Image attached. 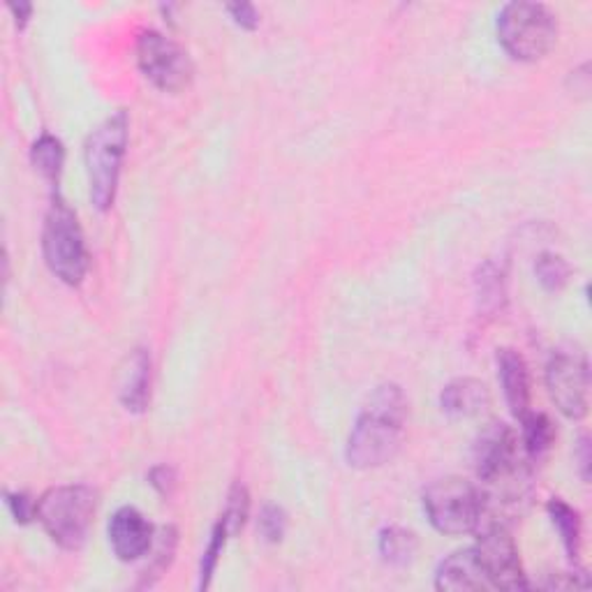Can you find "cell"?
Returning <instances> with one entry per match:
<instances>
[{
  "label": "cell",
  "mask_w": 592,
  "mask_h": 592,
  "mask_svg": "<svg viewBox=\"0 0 592 592\" xmlns=\"http://www.w3.org/2000/svg\"><path fill=\"white\" fill-rule=\"evenodd\" d=\"M230 537H232L230 530H227L224 523L218 518V523H216L213 530H211V539H209L207 551L201 553V562H199V590L211 585V579H213L216 569H218L220 556L224 551V544H227V539H230Z\"/></svg>",
  "instance_id": "23"
},
{
  "label": "cell",
  "mask_w": 592,
  "mask_h": 592,
  "mask_svg": "<svg viewBox=\"0 0 592 592\" xmlns=\"http://www.w3.org/2000/svg\"><path fill=\"white\" fill-rule=\"evenodd\" d=\"M577 457H579V461H581L579 465H581V476H583V482H588V480H590V440H588V438H581Z\"/></svg>",
  "instance_id": "29"
},
{
  "label": "cell",
  "mask_w": 592,
  "mask_h": 592,
  "mask_svg": "<svg viewBox=\"0 0 592 592\" xmlns=\"http://www.w3.org/2000/svg\"><path fill=\"white\" fill-rule=\"evenodd\" d=\"M149 484L163 497H169L176 489V470L172 465H155L149 472Z\"/></svg>",
  "instance_id": "26"
},
{
  "label": "cell",
  "mask_w": 592,
  "mask_h": 592,
  "mask_svg": "<svg viewBox=\"0 0 592 592\" xmlns=\"http://www.w3.org/2000/svg\"><path fill=\"white\" fill-rule=\"evenodd\" d=\"M569 273L572 268L558 253H541L535 262V276L546 292H562L569 283Z\"/></svg>",
  "instance_id": "21"
},
{
  "label": "cell",
  "mask_w": 592,
  "mask_h": 592,
  "mask_svg": "<svg viewBox=\"0 0 592 592\" xmlns=\"http://www.w3.org/2000/svg\"><path fill=\"white\" fill-rule=\"evenodd\" d=\"M136 65L157 90L169 96L184 94L195 79V65L188 52L161 31H144L136 37Z\"/></svg>",
  "instance_id": "7"
},
{
  "label": "cell",
  "mask_w": 592,
  "mask_h": 592,
  "mask_svg": "<svg viewBox=\"0 0 592 592\" xmlns=\"http://www.w3.org/2000/svg\"><path fill=\"white\" fill-rule=\"evenodd\" d=\"M98 512V491L86 484L54 486L37 500V520L63 551H79Z\"/></svg>",
  "instance_id": "3"
},
{
  "label": "cell",
  "mask_w": 592,
  "mask_h": 592,
  "mask_svg": "<svg viewBox=\"0 0 592 592\" xmlns=\"http://www.w3.org/2000/svg\"><path fill=\"white\" fill-rule=\"evenodd\" d=\"M130 121L123 109L113 111L94 132L84 146L90 201L100 213H107L117 201L123 157L128 149Z\"/></svg>",
  "instance_id": "2"
},
{
  "label": "cell",
  "mask_w": 592,
  "mask_h": 592,
  "mask_svg": "<svg viewBox=\"0 0 592 592\" xmlns=\"http://www.w3.org/2000/svg\"><path fill=\"white\" fill-rule=\"evenodd\" d=\"M424 512L438 533L468 535L480 528L484 518V495L463 476H445L424 491Z\"/></svg>",
  "instance_id": "6"
},
{
  "label": "cell",
  "mask_w": 592,
  "mask_h": 592,
  "mask_svg": "<svg viewBox=\"0 0 592 592\" xmlns=\"http://www.w3.org/2000/svg\"><path fill=\"white\" fill-rule=\"evenodd\" d=\"M407 398L398 384H380L350 430L346 461L354 470H375L392 463L405 438Z\"/></svg>",
  "instance_id": "1"
},
{
  "label": "cell",
  "mask_w": 592,
  "mask_h": 592,
  "mask_svg": "<svg viewBox=\"0 0 592 592\" xmlns=\"http://www.w3.org/2000/svg\"><path fill=\"white\" fill-rule=\"evenodd\" d=\"M546 386L560 415L581 421L590 405V363L585 352L574 346L558 348L546 366Z\"/></svg>",
  "instance_id": "9"
},
{
  "label": "cell",
  "mask_w": 592,
  "mask_h": 592,
  "mask_svg": "<svg viewBox=\"0 0 592 592\" xmlns=\"http://www.w3.org/2000/svg\"><path fill=\"white\" fill-rule=\"evenodd\" d=\"M520 447L530 463L546 459L556 442V426L544 413H528L520 417Z\"/></svg>",
  "instance_id": "16"
},
{
  "label": "cell",
  "mask_w": 592,
  "mask_h": 592,
  "mask_svg": "<svg viewBox=\"0 0 592 592\" xmlns=\"http://www.w3.org/2000/svg\"><path fill=\"white\" fill-rule=\"evenodd\" d=\"M227 12L234 19V24L241 26L243 31H255L260 26V12L255 6L250 3H232L227 6Z\"/></svg>",
  "instance_id": "27"
},
{
  "label": "cell",
  "mask_w": 592,
  "mask_h": 592,
  "mask_svg": "<svg viewBox=\"0 0 592 592\" xmlns=\"http://www.w3.org/2000/svg\"><path fill=\"white\" fill-rule=\"evenodd\" d=\"M8 8H10V12H12L14 21H17V29L24 31L29 26V21H31L33 6L31 3H21V0H19V3H10Z\"/></svg>",
  "instance_id": "28"
},
{
  "label": "cell",
  "mask_w": 592,
  "mask_h": 592,
  "mask_svg": "<svg viewBox=\"0 0 592 592\" xmlns=\"http://www.w3.org/2000/svg\"><path fill=\"white\" fill-rule=\"evenodd\" d=\"M497 40L514 61H541L558 42V19L541 3L516 0L497 12Z\"/></svg>",
  "instance_id": "4"
},
{
  "label": "cell",
  "mask_w": 592,
  "mask_h": 592,
  "mask_svg": "<svg viewBox=\"0 0 592 592\" xmlns=\"http://www.w3.org/2000/svg\"><path fill=\"white\" fill-rule=\"evenodd\" d=\"M176 544H178V533L174 526H163L155 530V539H153V546L151 551L146 553L149 556V564L144 567L142 572V588H151L157 579H161L167 567L172 564L174 560V553H176Z\"/></svg>",
  "instance_id": "19"
},
{
  "label": "cell",
  "mask_w": 592,
  "mask_h": 592,
  "mask_svg": "<svg viewBox=\"0 0 592 592\" xmlns=\"http://www.w3.org/2000/svg\"><path fill=\"white\" fill-rule=\"evenodd\" d=\"M248 516H250V493L241 482H237V484H232L230 493H227L220 520L224 523V528L230 530V535L234 537L243 530Z\"/></svg>",
  "instance_id": "22"
},
{
  "label": "cell",
  "mask_w": 592,
  "mask_h": 592,
  "mask_svg": "<svg viewBox=\"0 0 592 592\" xmlns=\"http://www.w3.org/2000/svg\"><path fill=\"white\" fill-rule=\"evenodd\" d=\"M497 380L503 386L507 407L514 417H523L530 409V371L528 363L516 350L503 348L497 350Z\"/></svg>",
  "instance_id": "12"
},
{
  "label": "cell",
  "mask_w": 592,
  "mask_h": 592,
  "mask_svg": "<svg viewBox=\"0 0 592 592\" xmlns=\"http://www.w3.org/2000/svg\"><path fill=\"white\" fill-rule=\"evenodd\" d=\"M42 255L65 285H81L88 273V250L77 213L56 197L42 227Z\"/></svg>",
  "instance_id": "5"
},
{
  "label": "cell",
  "mask_w": 592,
  "mask_h": 592,
  "mask_svg": "<svg viewBox=\"0 0 592 592\" xmlns=\"http://www.w3.org/2000/svg\"><path fill=\"white\" fill-rule=\"evenodd\" d=\"M119 401L132 415L146 413L151 403V354L144 348H136L128 354L121 382H119Z\"/></svg>",
  "instance_id": "13"
},
{
  "label": "cell",
  "mask_w": 592,
  "mask_h": 592,
  "mask_svg": "<svg viewBox=\"0 0 592 592\" xmlns=\"http://www.w3.org/2000/svg\"><path fill=\"white\" fill-rule=\"evenodd\" d=\"M107 535H109V546L113 556H117L121 562H136V560H144L146 553L151 551L153 539H155V528L140 509L121 507L109 518Z\"/></svg>",
  "instance_id": "10"
},
{
  "label": "cell",
  "mask_w": 592,
  "mask_h": 592,
  "mask_svg": "<svg viewBox=\"0 0 592 592\" xmlns=\"http://www.w3.org/2000/svg\"><path fill=\"white\" fill-rule=\"evenodd\" d=\"M476 530H480V537H476L472 549L491 583V590H528L530 583L523 572L518 546L507 523L482 518Z\"/></svg>",
  "instance_id": "8"
},
{
  "label": "cell",
  "mask_w": 592,
  "mask_h": 592,
  "mask_svg": "<svg viewBox=\"0 0 592 592\" xmlns=\"http://www.w3.org/2000/svg\"><path fill=\"white\" fill-rule=\"evenodd\" d=\"M31 163L42 178H47V180H52V184H56L61 172H63V165H65L63 142L54 134H42L31 149Z\"/></svg>",
  "instance_id": "20"
},
{
  "label": "cell",
  "mask_w": 592,
  "mask_h": 592,
  "mask_svg": "<svg viewBox=\"0 0 592 592\" xmlns=\"http://www.w3.org/2000/svg\"><path fill=\"white\" fill-rule=\"evenodd\" d=\"M546 512H549L553 528L560 535V541L564 546V553L569 556V560L577 562L579 553H581V535H583L579 512L572 505H567L564 500H560V497L549 500V505H546Z\"/></svg>",
  "instance_id": "17"
},
{
  "label": "cell",
  "mask_w": 592,
  "mask_h": 592,
  "mask_svg": "<svg viewBox=\"0 0 592 592\" xmlns=\"http://www.w3.org/2000/svg\"><path fill=\"white\" fill-rule=\"evenodd\" d=\"M377 551L380 558L392 564V567H407L417 558L419 551V539L413 530L401 528V526H390L380 533L377 539Z\"/></svg>",
  "instance_id": "18"
},
{
  "label": "cell",
  "mask_w": 592,
  "mask_h": 592,
  "mask_svg": "<svg viewBox=\"0 0 592 592\" xmlns=\"http://www.w3.org/2000/svg\"><path fill=\"white\" fill-rule=\"evenodd\" d=\"M489 405V386L474 377L451 380L440 394V407L449 419H474L486 413Z\"/></svg>",
  "instance_id": "14"
},
{
  "label": "cell",
  "mask_w": 592,
  "mask_h": 592,
  "mask_svg": "<svg viewBox=\"0 0 592 592\" xmlns=\"http://www.w3.org/2000/svg\"><path fill=\"white\" fill-rule=\"evenodd\" d=\"M257 530L260 537L268 544L283 541L287 533V512L281 505H264L257 518Z\"/></svg>",
  "instance_id": "24"
},
{
  "label": "cell",
  "mask_w": 592,
  "mask_h": 592,
  "mask_svg": "<svg viewBox=\"0 0 592 592\" xmlns=\"http://www.w3.org/2000/svg\"><path fill=\"white\" fill-rule=\"evenodd\" d=\"M436 588L442 592H474L491 590V583L484 569L476 560V553L470 549L447 556L436 569Z\"/></svg>",
  "instance_id": "11"
},
{
  "label": "cell",
  "mask_w": 592,
  "mask_h": 592,
  "mask_svg": "<svg viewBox=\"0 0 592 592\" xmlns=\"http://www.w3.org/2000/svg\"><path fill=\"white\" fill-rule=\"evenodd\" d=\"M474 302L482 317H495L507 304L505 268L495 262H484L474 273Z\"/></svg>",
  "instance_id": "15"
},
{
  "label": "cell",
  "mask_w": 592,
  "mask_h": 592,
  "mask_svg": "<svg viewBox=\"0 0 592 592\" xmlns=\"http://www.w3.org/2000/svg\"><path fill=\"white\" fill-rule=\"evenodd\" d=\"M6 505H8L12 518L19 523V526H26V523L37 518V500H33L24 491L6 493Z\"/></svg>",
  "instance_id": "25"
}]
</instances>
